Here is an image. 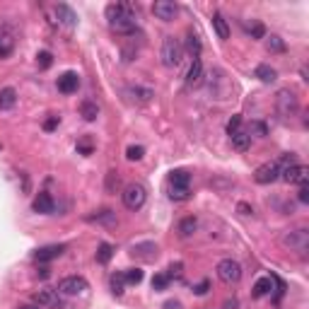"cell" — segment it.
Returning a JSON list of instances; mask_svg holds the SVG:
<instances>
[{"label":"cell","instance_id":"15","mask_svg":"<svg viewBox=\"0 0 309 309\" xmlns=\"http://www.w3.org/2000/svg\"><path fill=\"white\" fill-rule=\"evenodd\" d=\"M32 208L37 210V213L51 215V213H54V208H56V203H54V198H51V193L39 191V193H37V198H34V203H32Z\"/></svg>","mask_w":309,"mask_h":309},{"label":"cell","instance_id":"11","mask_svg":"<svg viewBox=\"0 0 309 309\" xmlns=\"http://www.w3.org/2000/svg\"><path fill=\"white\" fill-rule=\"evenodd\" d=\"M123 94H126L128 101H133V104H147V101L154 97V92L150 90V87H140V85H136V87H126Z\"/></svg>","mask_w":309,"mask_h":309},{"label":"cell","instance_id":"17","mask_svg":"<svg viewBox=\"0 0 309 309\" xmlns=\"http://www.w3.org/2000/svg\"><path fill=\"white\" fill-rule=\"evenodd\" d=\"M200 80H203V61L200 58H193L191 68L186 73V87H198Z\"/></svg>","mask_w":309,"mask_h":309},{"label":"cell","instance_id":"36","mask_svg":"<svg viewBox=\"0 0 309 309\" xmlns=\"http://www.w3.org/2000/svg\"><path fill=\"white\" fill-rule=\"evenodd\" d=\"M244 29H246V32H249V34H251L254 39H261V37H264V24H261V22H251V24H244Z\"/></svg>","mask_w":309,"mask_h":309},{"label":"cell","instance_id":"41","mask_svg":"<svg viewBox=\"0 0 309 309\" xmlns=\"http://www.w3.org/2000/svg\"><path fill=\"white\" fill-rule=\"evenodd\" d=\"M237 131H242V116H232L227 123V133L229 136H235Z\"/></svg>","mask_w":309,"mask_h":309},{"label":"cell","instance_id":"43","mask_svg":"<svg viewBox=\"0 0 309 309\" xmlns=\"http://www.w3.org/2000/svg\"><path fill=\"white\" fill-rule=\"evenodd\" d=\"M208 288H210V282H208V280H200L198 285L193 288V292H196V295H205V292H208Z\"/></svg>","mask_w":309,"mask_h":309},{"label":"cell","instance_id":"47","mask_svg":"<svg viewBox=\"0 0 309 309\" xmlns=\"http://www.w3.org/2000/svg\"><path fill=\"white\" fill-rule=\"evenodd\" d=\"M164 307H167V309H182V304H179V302H167Z\"/></svg>","mask_w":309,"mask_h":309},{"label":"cell","instance_id":"26","mask_svg":"<svg viewBox=\"0 0 309 309\" xmlns=\"http://www.w3.org/2000/svg\"><path fill=\"white\" fill-rule=\"evenodd\" d=\"M254 75L259 78L261 82H266V85H271V82H275V78H278V73L273 70L271 65H256Z\"/></svg>","mask_w":309,"mask_h":309},{"label":"cell","instance_id":"8","mask_svg":"<svg viewBox=\"0 0 309 309\" xmlns=\"http://www.w3.org/2000/svg\"><path fill=\"white\" fill-rule=\"evenodd\" d=\"M307 174L309 169L307 167H302V164H288V167H282L280 169V179L288 184H307Z\"/></svg>","mask_w":309,"mask_h":309},{"label":"cell","instance_id":"40","mask_svg":"<svg viewBox=\"0 0 309 309\" xmlns=\"http://www.w3.org/2000/svg\"><path fill=\"white\" fill-rule=\"evenodd\" d=\"M189 51L193 54V58H198V54H200V41H198V37H196V34H189Z\"/></svg>","mask_w":309,"mask_h":309},{"label":"cell","instance_id":"31","mask_svg":"<svg viewBox=\"0 0 309 309\" xmlns=\"http://www.w3.org/2000/svg\"><path fill=\"white\" fill-rule=\"evenodd\" d=\"M169 198L172 200H189L191 198V191H189V186H172V189H169Z\"/></svg>","mask_w":309,"mask_h":309},{"label":"cell","instance_id":"46","mask_svg":"<svg viewBox=\"0 0 309 309\" xmlns=\"http://www.w3.org/2000/svg\"><path fill=\"white\" fill-rule=\"evenodd\" d=\"M237 210H239L242 215H251V213H254V208H251V205H246V203H239V205H237Z\"/></svg>","mask_w":309,"mask_h":309},{"label":"cell","instance_id":"18","mask_svg":"<svg viewBox=\"0 0 309 309\" xmlns=\"http://www.w3.org/2000/svg\"><path fill=\"white\" fill-rule=\"evenodd\" d=\"M111 32L116 34H133L138 29V17H128V19H118V22H109Z\"/></svg>","mask_w":309,"mask_h":309},{"label":"cell","instance_id":"9","mask_svg":"<svg viewBox=\"0 0 309 309\" xmlns=\"http://www.w3.org/2000/svg\"><path fill=\"white\" fill-rule=\"evenodd\" d=\"M136 17V8L128 5V3H111L107 5V19L109 22H118V19H128Z\"/></svg>","mask_w":309,"mask_h":309},{"label":"cell","instance_id":"27","mask_svg":"<svg viewBox=\"0 0 309 309\" xmlns=\"http://www.w3.org/2000/svg\"><path fill=\"white\" fill-rule=\"evenodd\" d=\"M196 227H198V220L193 218V215H189V218H184L182 222H179V232H182V237H191L193 232H196Z\"/></svg>","mask_w":309,"mask_h":309},{"label":"cell","instance_id":"6","mask_svg":"<svg viewBox=\"0 0 309 309\" xmlns=\"http://www.w3.org/2000/svg\"><path fill=\"white\" fill-rule=\"evenodd\" d=\"M85 290H87V280L82 275H68V278H63V280L58 282V292L61 295H68V297L82 295Z\"/></svg>","mask_w":309,"mask_h":309},{"label":"cell","instance_id":"10","mask_svg":"<svg viewBox=\"0 0 309 309\" xmlns=\"http://www.w3.org/2000/svg\"><path fill=\"white\" fill-rule=\"evenodd\" d=\"M176 5H174L172 0H157L152 5V15L157 19H162V22H172L174 17H176Z\"/></svg>","mask_w":309,"mask_h":309},{"label":"cell","instance_id":"16","mask_svg":"<svg viewBox=\"0 0 309 309\" xmlns=\"http://www.w3.org/2000/svg\"><path fill=\"white\" fill-rule=\"evenodd\" d=\"M56 15H58V22L68 29H73L75 24H78V15L73 12V8H68V5H63V3L56 5Z\"/></svg>","mask_w":309,"mask_h":309},{"label":"cell","instance_id":"25","mask_svg":"<svg viewBox=\"0 0 309 309\" xmlns=\"http://www.w3.org/2000/svg\"><path fill=\"white\" fill-rule=\"evenodd\" d=\"M232 138V147L235 150H239V152H244V150H249V145H251V136L249 133H244V131H237Z\"/></svg>","mask_w":309,"mask_h":309},{"label":"cell","instance_id":"32","mask_svg":"<svg viewBox=\"0 0 309 309\" xmlns=\"http://www.w3.org/2000/svg\"><path fill=\"white\" fill-rule=\"evenodd\" d=\"M123 282H126L123 273H114V275H111V292H114L116 297L123 295Z\"/></svg>","mask_w":309,"mask_h":309},{"label":"cell","instance_id":"19","mask_svg":"<svg viewBox=\"0 0 309 309\" xmlns=\"http://www.w3.org/2000/svg\"><path fill=\"white\" fill-rule=\"evenodd\" d=\"M271 290H273L271 275H261V278L254 282V297H266V295H271Z\"/></svg>","mask_w":309,"mask_h":309},{"label":"cell","instance_id":"12","mask_svg":"<svg viewBox=\"0 0 309 309\" xmlns=\"http://www.w3.org/2000/svg\"><path fill=\"white\" fill-rule=\"evenodd\" d=\"M65 251L63 244H48V246H41L37 254H34V261L37 264H48V261H54V259H58V256Z\"/></svg>","mask_w":309,"mask_h":309},{"label":"cell","instance_id":"21","mask_svg":"<svg viewBox=\"0 0 309 309\" xmlns=\"http://www.w3.org/2000/svg\"><path fill=\"white\" fill-rule=\"evenodd\" d=\"M15 101H17V92L12 90V87H3V90H0V109L3 111L12 109Z\"/></svg>","mask_w":309,"mask_h":309},{"label":"cell","instance_id":"4","mask_svg":"<svg viewBox=\"0 0 309 309\" xmlns=\"http://www.w3.org/2000/svg\"><path fill=\"white\" fill-rule=\"evenodd\" d=\"M275 109L280 114L282 118H292L297 116V111H300V101L295 97V92L290 90H280L278 92V97H275Z\"/></svg>","mask_w":309,"mask_h":309},{"label":"cell","instance_id":"1","mask_svg":"<svg viewBox=\"0 0 309 309\" xmlns=\"http://www.w3.org/2000/svg\"><path fill=\"white\" fill-rule=\"evenodd\" d=\"M280 244L285 246V249H290V251H297L300 256H304L309 249V232L304 227L288 229V232L280 235Z\"/></svg>","mask_w":309,"mask_h":309},{"label":"cell","instance_id":"30","mask_svg":"<svg viewBox=\"0 0 309 309\" xmlns=\"http://www.w3.org/2000/svg\"><path fill=\"white\" fill-rule=\"evenodd\" d=\"M111 256H114V246H111V244L104 242V244L97 246V261H99V264H109Z\"/></svg>","mask_w":309,"mask_h":309},{"label":"cell","instance_id":"33","mask_svg":"<svg viewBox=\"0 0 309 309\" xmlns=\"http://www.w3.org/2000/svg\"><path fill=\"white\" fill-rule=\"evenodd\" d=\"M143 154H145V147L143 145H131L126 150V157L131 162H138V160H143Z\"/></svg>","mask_w":309,"mask_h":309},{"label":"cell","instance_id":"38","mask_svg":"<svg viewBox=\"0 0 309 309\" xmlns=\"http://www.w3.org/2000/svg\"><path fill=\"white\" fill-rule=\"evenodd\" d=\"M12 54V39L0 37V58H8Z\"/></svg>","mask_w":309,"mask_h":309},{"label":"cell","instance_id":"39","mask_svg":"<svg viewBox=\"0 0 309 309\" xmlns=\"http://www.w3.org/2000/svg\"><path fill=\"white\" fill-rule=\"evenodd\" d=\"M167 275H169V280H172V278H182V275H184V264H182V261H176V264L169 266Z\"/></svg>","mask_w":309,"mask_h":309},{"label":"cell","instance_id":"44","mask_svg":"<svg viewBox=\"0 0 309 309\" xmlns=\"http://www.w3.org/2000/svg\"><path fill=\"white\" fill-rule=\"evenodd\" d=\"M300 200H302V203H307V200H309V189H307V184H300Z\"/></svg>","mask_w":309,"mask_h":309},{"label":"cell","instance_id":"7","mask_svg":"<svg viewBox=\"0 0 309 309\" xmlns=\"http://www.w3.org/2000/svg\"><path fill=\"white\" fill-rule=\"evenodd\" d=\"M280 179V167H278V162H266L261 164L259 169L254 172V182L256 184H273Z\"/></svg>","mask_w":309,"mask_h":309},{"label":"cell","instance_id":"3","mask_svg":"<svg viewBox=\"0 0 309 309\" xmlns=\"http://www.w3.org/2000/svg\"><path fill=\"white\" fill-rule=\"evenodd\" d=\"M121 198H123V205H126L128 210H140L143 205H145L147 200V189L143 186V184H128L126 189H123V193H121Z\"/></svg>","mask_w":309,"mask_h":309},{"label":"cell","instance_id":"48","mask_svg":"<svg viewBox=\"0 0 309 309\" xmlns=\"http://www.w3.org/2000/svg\"><path fill=\"white\" fill-rule=\"evenodd\" d=\"M19 309H41V307H37V304H34V307H19Z\"/></svg>","mask_w":309,"mask_h":309},{"label":"cell","instance_id":"22","mask_svg":"<svg viewBox=\"0 0 309 309\" xmlns=\"http://www.w3.org/2000/svg\"><path fill=\"white\" fill-rule=\"evenodd\" d=\"M80 116L85 118V121H97V116H99V107H97L92 99H85L80 104Z\"/></svg>","mask_w":309,"mask_h":309},{"label":"cell","instance_id":"13","mask_svg":"<svg viewBox=\"0 0 309 309\" xmlns=\"http://www.w3.org/2000/svg\"><path fill=\"white\" fill-rule=\"evenodd\" d=\"M78 87H80V75L73 73V70H68L58 78V90L63 94H73V92H78Z\"/></svg>","mask_w":309,"mask_h":309},{"label":"cell","instance_id":"2","mask_svg":"<svg viewBox=\"0 0 309 309\" xmlns=\"http://www.w3.org/2000/svg\"><path fill=\"white\" fill-rule=\"evenodd\" d=\"M162 65L164 68H176L182 63V56H184V46L176 37H164L162 41Z\"/></svg>","mask_w":309,"mask_h":309},{"label":"cell","instance_id":"24","mask_svg":"<svg viewBox=\"0 0 309 309\" xmlns=\"http://www.w3.org/2000/svg\"><path fill=\"white\" fill-rule=\"evenodd\" d=\"M90 222H99V225H109V227H114L116 225V213L114 210H99L97 215H90Z\"/></svg>","mask_w":309,"mask_h":309},{"label":"cell","instance_id":"37","mask_svg":"<svg viewBox=\"0 0 309 309\" xmlns=\"http://www.w3.org/2000/svg\"><path fill=\"white\" fill-rule=\"evenodd\" d=\"M37 63L41 70H46V68H51V63H54V56L48 54V51H41V54L37 56Z\"/></svg>","mask_w":309,"mask_h":309},{"label":"cell","instance_id":"35","mask_svg":"<svg viewBox=\"0 0 309 309\" xmlns=\"http://www.w3.org/2000/svg\"><path fill=\"white\" fill-rule=\"evenodd\" d=\"M169 285V275L167 273H157L152 278V290H164Z\"/></svg>","mask_w":309,"mask_h":309},{"label":"cell","instance_id":"42","mask_svg":"<svg viewBox=\"0 0 309 309\" xmlns=\"http://www.w3.org/2000/svg\"><path fill=\"white\" fill-rule=\"evenodd\" d=\"M118 186V172H109L107 174V191H114Z\"/></svg>","mask_w":309,"mask_h":309},{"label":"cell","instance_id":"20","mask_svg":"<svg viewBox=\"0 0 309 309\" xmlns=\"http://www.w3.org/2000/svg\"><path fill=\"white\" fill-rule=\"evenodd\" d=\"M131 254L133 256H140V259H154L157 256V246L152 242H143V244H136L131 249Z\"/></svg>","mask_w":309,"mask_h":309},{"label":"cell","instance_id":"28","mask_svg":"<svg viewBox=\"0 0 309 309\" xmlns=\"http://www.w3.org/2000/svg\"><path fill=\"white\" fill-rule=\"evenodd\" d=\"M266 48H268L271 54H282V51H285V41H282L278 34H271V37L266 39Z\"/></svg>","mask_w":309,"mask_h":309},{"label":"cell","instance_id":"29","mask_svg":"<svg viewBox=\"0 0 309 309\" xmlns=\"http://www.w3.org/2000/svg\"><path fill=\"white\" fill-rule=\"evenodd\" d=\"M189 179H191V176L184 172V169H174V172L169 174V184H172V186H189Z\"/></svg>","mask_w":309,"mask_h":309},{"label":"cell","instance_id":"14","mask_svg":"<svg viewBox=\"0 0 309 309\" xmlns=\"http://www.w3.org/2000/svg\"><path fill=\"white\" fill-rule=\"evenodd\" d=\"M32 302L37 304V307H61V300H58V295L54 290H39L32 295Z\"/></svg>","mask_w":309,"mask_h":309},{"label":"cell","instance_id":"34","mask_svg":"<svg viewBox=\"0 0 309 309\" xmlns=\"http://www.w3.org/2000/svg\"><path fill=\"white\" fill-rule=\"evenodd\" d=\"M123 278H126V282H131V285H138V282L143 280V271H140V268H128V271L123 273Z\"/></svg>","mask_w":309,"mask_h":309},{"label":"cell","instance_id":"23","mask_svg":"<svg viewBox=\"0 0 309 309\" xmlns=\"http://www.w3.org/2000/svg\"><path fill=\"white\" fill-rule=\"evenodd\" d=\"M213 29H215V34H218L220 39H229V24H227V19L222 17L220 12L213 15Z\"/></svg>","mask_w":309,"mask_h":309},{"label":"cell","instance_id":"45","mask_svg":"<svg viewBox=\"0 0 309 309\" xmlns=\"http://www.w3.org/2000/svg\"><path fill=\"white\" fill-rule=\"evenodd\" d=\"M56 126H58V116H51V118H46V123H44V128H46V131H54Z\"/></svg>","mask_w":309,"mask_h":309},{"label":"cell","instance_id":"5","mask_svg":"<svg viewBox=\"0 0 309 309\" xmlns=\"http://www.w3.org/2000/svg\"><path fill=\"white\" fill-rule=\"evenodd\" d=\"M215 271H218L220 280L227 282V285H232V282H239V278H242V266L237 264L235 259H222Z\"/></svg>","mask_w":309,"mask_h":309}]
</instances>
